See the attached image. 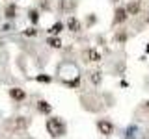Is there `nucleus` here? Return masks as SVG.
Segmentation results:
<instances>
[{"mask_svg": "<svg viewBox=\"0 0 149 139\" xmlns=\"http://www.w3.org/2000/svg\"><path fill=\"white\" fill-rule=\"evenodd\" d=\"M37 82H50V76H37Z\"/></svg>", "mask_w": 149, "mask_h": 139, "instance_id": "obj_18", "label": "nucleus"}, {"mask_svg": "<svg viewBox=\"0 0 149 139\" xmlns=\"http://www.w3.org/2000/svg\"><path fill=\"white\" fill-rule=\"evenodd\" d=\"M9 98L15 102H24L26 100V91L21 89V87H11L9 89Z\"/></svg>", "mask_w": 149, "mask_h": 139, "instance_id": "obj_10", "label": "nucleus"}, {"mask_svg": "<svg viewBox=\"0 0 149 139\" xmlns=\"http://www.w3.org/2000/svg\"><path fill=\"white\" fill-rule=\"evenodd\" d=\"M142 108H143V109H146L147 113H149V100H146V102H143V104H142Z\"/></svg>", "mask_w": 149, "mask_h": 139, "instance_id": "obj_19", "label": "nucleus"}, {"mask_svg": "<svg viewBox=\"0 0 149 139\" xmlns=\"http://www.w3.org/2000/svg\"><path fill=\"white\" fill-rule=\"evenodd\" d=\"M143 21H146V24H149V11L146 13V19H143Z\"/></svg>", "mask_w": 149, "mask_h": 139, "instance_id": "obj_20", "label": "nucleus"}, {"mask_svg": "<svg viewBox=\"0 0 149 139\" xmlns=\"http://www.w3.org/2000/svg\"><path fill=\"white\" fill-rule=\"evenodd\" d=\"M24 35H28V37H34V35H37V30H36V28H28V30L24 32Z\"/></svg>", "mask_w": 149, "mask_h": 139, "instance_id": "obj_17", "label": "nucleus"}, {"mask_svg": "<svg viewBox=\"0 0 149 139\" xmlns=\"http://www.w3.org/2000/svg\"><path fill=\"white\" fill-rule=\"evenodd\" d=\"M125 9H127L129 17H138L142 13V4H140V0H129Z\"/></svg>", "mask_w": 149, "mask_h": 139, "instance_id": "obj_6", "label": "nucleus"}, {"mask_svg": "<svg viewBox=\"0 0 149 139\" xmlns=\"http://www.w3.org/2000/svg\"><path fill=\"white\" fill-rule=\"evenodd\" d=\"M78 6V0H60L58 2V9L62 13H73Z\"/></svg>", "mask_w": 149, "mask_h": 139, "instance_id": "obj_5", "label": "nucleus"}, {"mask_svg": "<svg viewBox=\"0 0 149 139\" xmlns=\"http://www.w3.org/2000/svg\"><path fill=\"white\" fill-rule=\"evenodd\" d=\"M146 52H149V45H147V46H146Z\"/></svg>", "mask_w": 149, "mask_h": 139, "instance_id": "obj_21", "label": "nucleus"}, {"mask_svg": "<svg viewBox=\"0 0 149 139\" xmlns=\"http://www.w3.org/2000/svg\"><path fill=\"white\" fill-rule=\"evenodd\" d=\"M65 26H67V30L73 32V34H80V32H82V22L78 21L77 17H73V15L67 19V24H65Z\"/></svg>", "mask_w": 149, "mask_h": 139, "instance_id": "obj_9", "label": "nucleus"}, {"mask_svg": "<svg viewBox=\"0 0 149 139\" xmlns=\"http://www.w3.org/2000/svg\"><path fill=\"white\" fill-rule=\"evenodd\" d=\"M37 111H39L41 115H50L52 113V106H50L47 100H39L37 102Z\"/></svg>", "mask_w": 149, "mask_h": 139, "instance_id": "obj_12", "label": "nucleus"}, {"mask_svg": "<svg viewBox=\"0 0 149 139\" xmlns=\"http://www.w3.org/2000/svg\"><path fill=\"white\" fill-rule=\"evenodd\" d=\"M88 80H90L91 85L99 87L102 83V71H101V69H93V71H90V72H88Z\"/></svg>", "mask_w": 149, "mask_h": 139, "instance_id": "obj_8", "label": "nucleus"}, {"mask_svg": "<svg viewBox=\"0 0 149 139\" xmlns=\"http://www.w3.org/2000/svg\"><path fill=\"white\" fill-rule=\"evenodd\" d=\"M112 2H118V0H112Z\"/></svg>", "mask_w": 149, "mask_h": 139, "instance_id": "obj_22", "label": "nucleus"}, {"mask_svg": "<svg viewBox=\"0 0 149 139\" xmlns=\"http://www.w3.org/2000/svg\"><path fill=\"white\" fill-rule=\"evenodd\" d=\"M47 45H49L50 48H62V39H60V37H56V35H52V37H49V39H47Z\"/></svg>", "mask_w": 149, "mask_h": 139, "instance_id": "obj_14", "label": "nucleus"}, {"mask_svg": "<svg viewBox=\"0 0 149 139\" xmlns=\"http://www.w3.org/2000/svg\"><path fill=\"white\" fill-rule=\"evenodd\" d=\"M127 39H129V32L125 30V28H119V30L114 34V43H118V45H125Z\"/></svg>", "mask_w": 149, "mask_h": 139, "instance_id": "obj_11", "label": "nucleus"}, {"mask_svg": "<svg viewBox=\"0 0 149 139\" xmlns=\"http://www.w3.org/2000/svg\"><path fill=\"white\" fill-rule=\"evenodd\" d=\"M30 122H32V120L28 117H13L11 119V126H13V130H17V132L26 130L28 126H30Z\"/></svg>", "mask_w": 149, "mask_h": 139, "instance_id": "obj_7", "label": "nucleus"}, {"mask_svg": "<svg viewBox=\"0 0 149 139\" xmlns=\"http://www.w3.org/2000/svg\"><path fill=\"white\" fill-rule=\"evenodd\" d=\"M15 13H17V6H15V4H11V6L6 8V17L8 19H13V17H15Z\"/></svg>", "mask_w": 149, "mask_h": 139, "instance_id": "obj_15", "label": "nucleus"}, {"mask_svg": "<svg viewBox=\"0 0 149 139\" xmlns=\"http://www.w3.org/2000/svg\"><path fill=\"white\" fill-rule=\"evenodd\" d=\"M28 17H30V21L36 24V22L39 21V11H37V9H30V11H28Z\"/></svg>", "mask_w": 149, "mask_h": 139, "instance_id": "obj_16", "label": "nucleus"}, {"mask_svg": "<svg viewBox=\"0 0 149 139\" xmlns=\"http://www.w3.org/2000/svg\"><path fill=\"white\" fill-rule=\"evenodd\" d=\"M129 13H127V9H125V6H116L114 9V19H112V26L114 28H118V26H123L125 22L129 21Z\"/></svg>", "mask_w": 149, "mask_h": 139, "instance_id": "obj_2", "label": "nucleus"}, {"mask_svg": "<svg viewBox=\"0 0 149 139\" xmlns=\"http://www.w3.org/2000/svg\"><path fill=\"white\" fill-rule=\"evenodd\" d=\"M47 132L50 133V137L58 139V137H63L65 132H67V124L62 117H49L47 119Z\"/></svg>", "mask_w": 149, "mask_h": 139, "instance_id": "obj_1", "label": "nucleus"}, {"mask_svg": "<svg viewBox=\"0 0 149 139\" xmlns=\"http://www.w3.org/2000/svg\"><path fill=\"white\" fill-rule=\"evenodd\" d=\"M95 126H97V130H99L101 136H106V137L112 136V133L116 132V124L112 122L110 119H99L95 122Z\"/></svg>", "mask_w": 149, "mask_h": 139, "instance_id": "obj_3", "label": "nucleus"}, {"mask_svg": "<svg viewBox=\"0 0 149 139\" xmlns=\"http://www.w3.org/2000/svg\"><path fill=\"white\" fill-rule=\"evenodd\" d=\"M63 28H65V24H63V22H60V21H58V22H54V24L49 28V34H50V35H58L60 32L63 30Z\"/></svg>", "mask_w": 149, "mask_h": 139, "instance_id": "obj_13", "label": "nucleus"}, {"mask_svg": "<svg viewBox=\"0 0 149 139\" xmlns=\"http://www.w3.org/2000/svg\"><path fill=\"white\" fill-rule=\"evenodd\" d=\"M82 58L86 63H101L102 61V54L97 48H86L82 52Z\"/></svg>", "mask_w": 149, "mask_h": 139, "instance_id": "obj_4", "label": "nucleus"}]
</instances>
